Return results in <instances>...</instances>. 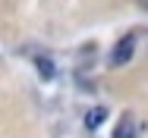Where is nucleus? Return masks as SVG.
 <instances>
[{
	"instance_id": "obj_1",
	"label": "nucleus",
	"mask_w": 148,
	"mask_h": 138,
	"mask_svg": "<svg viewBox=\"0 0 148 138\" xmlns=\"http://www.w3.org/2000/svg\"><path fill=\"white\" fill-rule=\"evenodd\" d=\"M132 54H136V35L129 31V35H123L117 44H114V50H110V56H107V63H110V66H126V63L132 60Z\"/></svg>"
},
{
	"instance_id": "obj_2",
	"label": "nucleus",
	"mask_w": 148,
	"mask_h": 138,
	"mask_svg": "<svg viewBox=\"0 0 148 138\" xmlns=\"http://www.w3.org/2000/svg\"><path fill=\"white\" fill-rule=\"evenodd\" d=\"M35 69H38V75H41L44 82H51V79L57 75V66H54L47 56H35Z\"/></svg>"
},
{
	"instance_id": "obj_3",
	"label": "nucleus",
	"mask_w": 148,
	"mask_h": 138,
	"mask_svg": "<svg viewBox=\"0 0 148 138\" xmlns=\"http://www.w3.org/2000/svg\"><path fill=\"white\" fill-rule=\"evenodd\" d=\"M104 119H107V110H104V107H91V110L85 113V129H98Z\"/></svg>"
},
{
	"instance_id": "obj_4",
	"label": "nucleus",
	"mask_w": 148,
	"mask_h": 138,
	"mask_svg": "<svg viewBox=\"0 0 148 138\" xmlns=\"http://www.w3.org/2000/svg\"><path fill=\"white\" fill-rule=\"evenodd\" d=\"M114 138H136V126L129 119H123L120 126H114Z\"/></svg>"
}]
</instances>
